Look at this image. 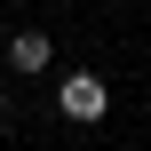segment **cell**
<instances>
[{
  "label": "cell",
  "instance_id": "6da1fadb",
  "mask_svg": "<svg viewBox=\"0 0 151 151\" xmlns=\"http://www.w3.org/2000/svg\"><path fill=\"white\" fill-rule=\"evenodd\" d=\"M56 119H64V127H104V119H111V88H104L96 72H64V88H56Z\"/></svg>",
  "mask_w": 151,
  "mask_h": 151
},
{
  "label": "cell",
  "instance_id": "7a4b0ae2",
  "mask_svg": "<svg viewBox=\"0 0 151 151\" xmlns=\"http://www.w3.org/2000/svg\"><path fill=\"white\" fill-rule=\"evenodd\" d=\"M0 64H8L16 80H40V72L56 64V32H40V24H24V32H8V40H0Z\"/></svg>",
  "mask_w": 151,
  "mask_h": 151
},
{
  "label": "cell",
  "instance_id": "3957f363",
  "mask_svg": "<svg viewBox=\"0 0 151 151\" xmlns=\"http://www.w3.org/2000/svg\"><path fill=\"white\" fill-rule=\"evenodd\" d=\"M8 127H16V96H0V135H8Z\"/></svg>",
  "mask_w": 151,
  "mask_h": 151
}]
</instances>
